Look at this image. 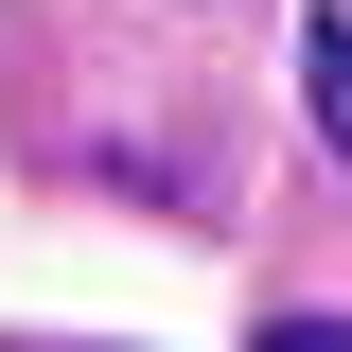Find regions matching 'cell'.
<instances>
[{
    "mask_svg": "<svg viewBox=\"0 0 352 352\" xmlns=\"http://www.w3.org/2000/svg\"><path fill=\"white\" fill-rule=\"evenodd\" d=\"M300 88H317V141L352 159V0H317V36H300Z\"/></svg>",
    "mask_w": 352,
    "mask_h": 352,
    "instance_id": "6da1fadb",
    "label": "cell"
},
{
    "mask_svg": "<svg viewBox=\"0 0 352 352\" xmlns=\"http://www.w3.org/2000/svg\"><path fill=\"white\" fill-rule=\"evenodd\" d=\"M264 352H352V317H264Z\"/></svg>",
    "mask_w": 352,
    "mask_h": 352,
    "instance_id": "7a4b0ae2",
    "label": "cell"
}]
</instances>
